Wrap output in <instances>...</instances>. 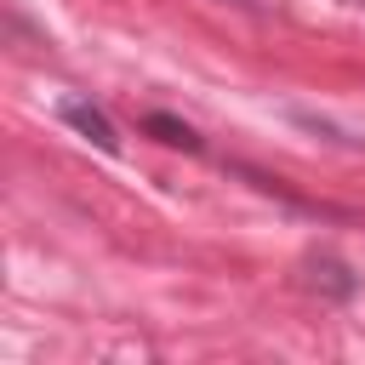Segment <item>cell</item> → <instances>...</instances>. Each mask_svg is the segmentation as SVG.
Here are the masks:
<instances>
[{"label":"cell","instance_id":"1","mask_svg":"<svg viewBox=\"0 0 365 365\" xmlns=\"http://www.w3.org/2000/svg\"><path fill=\"white\" fill-rule=\"evenodd\" d=\"M57 120H63L68 131H80L97 154H120V131H114V120H108L97 103H86V97H63V103H57Z\"/></svg>","mask_w":365,"mask_h":365},{"label":"cell","instance_id":"2","mask_svg":"<svg viewBox=\"0 0 365 365\" xmlns=\"http://www.w3.org/2000/svg\"><path fill=\"white\" fill-rule=\"evenodd\" d=\"M302 285L319 291V297H331V302H348V297L359 291V279H354L348 262H336V257H308V262H302Z\"/></svg>","mask_w":365,"mask_h":365},{"label":"cell","instance_id":"3","mask_svg":"<svg viewBox=\"0 0 365 365\" xmlns=\"http://www.w3.org/2000/svg\"><path fill=\"white\" fill-rule=\"evenodd\" d=\"M143 131L154 137V143H165V148H182V154H200L205 143H200V131L188 125V120H177V114H165V108H154V114H143Z\"/></svg>","mask_w":365,"mask_h":365},{"label":"cell","instance_id":"4","mask_svg":"<svg viewBox=\"0 0 365 365\" xmlns=\"http://www.w3.org/2000/svg\"><path fill=\"white\" fill-rule=\"evenodd\" d=\"M234 6H245V11H257V0H234Z\"/></svg>","mask_w":365,"mask_h":365}]
</instances>
